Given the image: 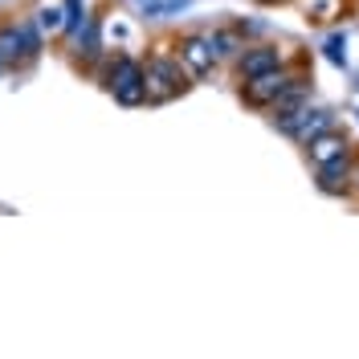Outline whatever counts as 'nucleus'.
<instances>
[{"instance_id":"10","label":"nucleus","mask_w":359,"mask_h":359,"mask_svg":"<svg viewBox=\"0 0 359 359\" xmlns=\"http://www.w3.org/2000/svg\"><path fill=\"white\" fill-rule=\"evenodd\" d=\"M37 29H41V33H62V29H66V8H62V0H45L41 8H37Z\"/></svg>"},{"instance_id":"12","label":"nucleus","mask_w":359,"mask_h":359,"mask_svg":"<svg viewBox=\"0 0 359 359\" xmlns=\"http://www.w3.org/2000/svg\"><path fill=\"white\" fill-rule=\"evenodd\" d=\"M98 49H102V45H98V21H90L86 17V25H82V29H78V57H98Z\"/></svg>"},{"instance_id":"4","label":"nucleus","mask_w":359,"mask_h":359,"mask_svg":"<svg viewBox=\"0 0 359 359\" xmlns=\"http://www.w3.org/2000/svg\"><path fill=\"white\" fill-rule=\"evenodd\" d=\"M176 49H180V62H184V69H188L192 78H208V74H212V66H217V53H212L208 37H201V33L180 37Z\"/></svg>"},{"instance_id":"9","label":"nucleus","mask_w":359,"mask_h":359,"mask_svg":"<svg viewBox=\"0 0 359 359\" xmlns=\"http://www.w3.org/2000/svg\"><path fill=\"white\" fill-rule=\"evenodd\" d=\"M0 66H25V45H21L17 21L0 25Z\"/></svg>"},{"instance_id":"15","label":"nucleus","mask_w":359,"mask_h":359,"mask_svg":"<svg viewBox=\"0 0 359 359\" xmlns=\"http://www.w3.org/2000/svg\"><path fill=\"white\" fill-rule=\"evenodd\" d=\"M327 57H331V62H335V66H343V62H347V41H343V37H327Z\"/></svg>"},{"instance_id":"6","label":"nucleus","mask_w":359,"mask_h":359,"mask_svg":"<svg viewBox=\"0 0 359 359\" xmlns=\"http://www.w3.org/2000/svg\"><path fill=\"white\" fill-rule=\"evenodd\" d=\"M269 69H282V53H278V49H269V45L245 49V53L237 57V78H241V82L257 78V74H269Z\"/></svg>"},{"instance_id":"16","label":"nucleus","mask_w":359,"mask_h":359,"mask_svg":"<svg viewBox=\"0 0 359 359\" xmlns=\"http://www.w3.org/2000/svg\"><path fill=\"white\" fill-rule=\"evenodd\" d=\"M262 4H273V0H262Z\"/></svg>"},{"instance_id":"11","label":"nucleus","mask_w":359,"mask_h":359,"mask_svg":"<svg viewBox=\"0 0 359 359\" xmlns=\"http://www.w3.org/2000/svg\"><path fill=\"white\" fill-rule=\"evenodd\" d=\"M17 29H21L25 66H29V62H37V57H41V29H37V21H17Z\"/></svg>"},{"instance_id":"7","label":"nucleus","mask_w":359,"mask_h":359,"mask_svg":"<svg viewBox=\"0 0 359 359\" xmlns=\"http://www.w3.org/2000/svg\"><path fill=\"white\" fill-rule=\"evenodd\" d=\"M347 180H351V159L335 156L327 163H318V188L323 192H347Z\"/></svg>"},{"instance_id":"1","label":"nucleus","mask_w":359,"mask_h":359,"mask_svg":"<svg viewBox=\"0 0 359 359\" xmlns=\"http://www.w3.org/2000/svg\"><path fill=\"white\" fill-rule=\"evenodd\" d=\"M143 90H147V102H168L188 90V69L180 57H168V53H151L143 62Z\"/></svg>"},{"instance_id":"2","label":"nucleus","mask_w":359,"mask_h":359,"mask_svg":"<svg viewBox=\"0 0 359 359\" xmlns=\"http://www.w3.org/2000/svg\"><path fill=\"white\" fill-rule=\"evenodd\" d=\"M107 86H111V94H114L118 107H143V102H147V90H143V62H135V57H127V53H118L114 66H111Z\"/></svg>"},{"instance_id":"5","label":"nucleus","mask_w":359,"mask_h":359,"mask_svg":"<svg viewBox=\"0 0 359 359\" xmlns=\"http://www.w3.org/2000/svg\"><path fill=\"white\" fill-rule=\"evenodd\" d=\"M290 82H294L290 74H282V69H269V74L249 78L245 86H241V98H245L249 107H273V102H278V94L290 86Z\"/></svg>"},{"instance_id":"13","label":"nucleus","mask_w":359,"mask_h":359,"mask_svg":"<svg viewBox=\"0 0 359 359\" xmlns=\"http://www.w3.org/2000/svg\"><path fill=\"white\" fill-rule=\"evenodd\" d=\"M208 45H212V53H217V62H221V57H233V53L241 49L233 33H212V37H208Z\"/></svg>"},{"instance_id":"3","label":"nucleus","mask_w":359,"mask_h":359,"mask_svg":"<svg viewBox=\"0 0 359 359\" xmlns=\"http://www.w3.org/2000/svg\"><path fill=\"white\" fill-rule=\"evenodd\" d=\"M273 127L282 135H290V139H298V143H311L314 135H323V131L335 127V114L323 111V107H306V102H302V107H294V111L278 114Z\"/></svg>"},{"instance_id":"8","label":"nucleus","mask_w":359,"mask_h":359,"mask_svg":"<svg viewBox=\"0 0 359 359\" xmlns=\"http://www.w3.org/2000/svg\"><path fill=\"white\" fill-rule=\"evenodd\" d=\"M311 159H314V168L318 163H327V159H335V156H347V139L343 135H335V131H323V135H314L311 143Z\"/></svg>"},{"instance_id":"14","label":"nucleus","mask_w":359,"mask_h":359,"mask_svg":"<svg viewBox=\"0 0 359 359\" xmlns=\"http://www.w3.org/2000/svg\"><path fill=\"white\" fill-rule=\"evenodd\" d=\"M86 25V17H82V0H66V37H78V29Z\"/></svg>"}]
</instances>
